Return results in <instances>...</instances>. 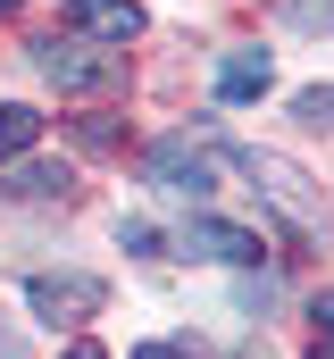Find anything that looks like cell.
Here are the masks:
<instances>
[{
  "label": "cell",
  "instance_id": "cell-1",
  "mask_svg": "<svg viewBox=\"0 0 334 359\" xmlns=\"http://www.w3.org/2000/svg\"><path fill=\"white\" fill-rule=\"evenodd\" d=\"M34 67L59 92H117L126 84V50H92V42H59V34L34 42Z\"/></svg>",
  "mask_w": 334,
  "mask_h": 359
},
{
  "label": "cell",
  "instance_id": "cell-5",
  "mask_svg": "<svg viewBox=\"0 0 334 359\" xmlns=\"http://www.w3.org/2000/svg\"><path fill=\"white\" fill-rule=\"evenodd\" d=\"M184 251H201V259H226V268H259V259H267V243H259V234H243V226H226V217H192Z\"/></svg>",
  "mask_w": 334,
  "mask_h": 359
},
{
  "label": "cell",
  "instance_id": "cell-14",
  "mask_svg": "<svg viewBox=\"0 0 334 359\" xmlns=\"http://www.w3.org/2000/svg\"><path fill=\"white\" fill-rule=\"evenodd\" d=\"M67 359H100V343H76V351H67Z\"/></svg>",
  "mask_w": 334,
  "mask_h": 359
},
{
  "label": "cell",
  "instance_id": "cell-12",
  "mask_svg": "<svg viewBox=\"0 0 334 359\" xmlns=\"http://www.w3.org/2000/svg\"><path fill=\"white\" fill-rule=\"evenodd\" d=\"M293 25H334V0H293Z\"/></svg>",
  "mask_w": 334,
  "mask_h": 359
},
{
  "label": "cell",
  "instance_id": "cell-6",
  "mask_svg": "<svg viewBox=\"0 0 334 359\" xmlns=\"http://www.w3.org/2000/svg\"><path fill=\"white\" fill-rule=\"evenodd\" d=\"M34 142H42V117L25 100H0V159H25Z\"/></svg>",
  "mask_w": 334,
  "mask_h": 359
},
{
  "label": "cell",
  "instance_id": "cell-2",
  "mask_svg": "<svg viewBox=\"0 0 334 359\" xmlns=\"http://www.w3.org/2000/svg\"><path fill=\"white\" fill-rule=\"evenodd\" d=\"M234 168H243V176L259 184V192H267L276 209H284V226H293L301 243L318 234V192H309V176H301L293 159H276V151H234Z\"/></svg>",
  "mask_w": 334,
  "mask_h": 359
},
{
  "label": "cell",
  "instance_id": "cell-13",
  "mask_svg": "<svg viewBox=\"0 0 334 359\" xmlns=\"http://www.w3.org/2000/svg\"><path fill=\"white\" fill-rule=\"evenodd\" d=\"M134 359H192V351H184V343H142Z\"/></svg>",
  "mask_w": 334,
  "mask_h": 359
},
{
  "label": "cell",
  "instance_id": "cell-11",
  "mask_svg": "<svg viewBox=\"0 0 334 359\" xmlns=\"http://www.w3.org/2000/svg\"><path fill=\"white\" fill-rule=\"evenodd\" d=\"M309 318H318V359H334V292L309 301Z\"/></svg>",
  "mask_w": 334,
  "mask_h": 359
},
{
  "label": "cell",
  "instance_id": "cell-3",
  "mask_svg": "<svg viewBox=\"0 0 334 359\" xmlns=\"http://www.w3.org/2000/svg\"><path fill=\"white\" fill-rule=\"evenodd\" d=\"M67 25H76L84 42H109V50H126V42L142 34V8H134V0H67Z\"/></svg>",
  "mask_w": 334,
  "mask_h": 359
},
{
  "label": "cell",
  "instance_id": "cell-7",
  "mask_svg": "<svg viewBox=\"0 0 334 359\" xmlns=\"http://www.w3.org/2000/svg\"><path fill=\"white\" fill-rule=\"evenodd\" d=\"M218 92H226V100H259V92H267V59H226Z\"/></svg>",
  "mask_w": 334,
  "mask_h": 359
},
{
  "label": "cell",
  "instance_id": "cell-10",
  "mask_svg": "<svg viewBox=\"0 0 334 359\" xmlns=\"http://www.w3.org/2000/svg\"><path fill=\"white\" fill-rule=\"evenodd\" d=\"M293 117H309V126H334V84H309L293 100Z\"/></svg>",
  "mask_w": 334,
  "mask_h": 359
},
{
  "label": "cell",
  "instance_id": "cell-15",
  "mask_svg": "<svg viewBox=\"0 0 334 359\" xmlns=\"http://www.w3.org/2000/svg\"><path fill=\"white\" fill-rule=\"evenodd\" d=\"M0 17H17V0H0Z\"/></svg>",
  "mask_w": 334,
  "mask_h": 359
},
{
  "label": "cell",
  "instance_id": "cell-9",
  "mask_svg": "<svg viewBox=\"0 0 334 359\" xmlns=\"http://www.w3.org/2000/svg\"><path fill=\"white\" fill-rule=\"evenodd\" d=\"M117 243H126V251H142V259H159V226H151V217H126V226H117Z\"/></svg>",
  "mask_w": 334,
  "mask_h": 359
},
{
  "label": "cell",
  "instance_id": "cell-4",
  "mask_svg": "<svg viewBox=\"0 0 334 359\" xmlns=\"http://www.w3.org/2000/svg\"><path fill=\"white\" fill-rule=\"evenodd\" d=\"M25 301H34V318H92L109 292H100V276H34Z\"/></svg>",
  "mask_w": 334,
  "mask_h": 359
},
{
  "label": "cell",
  "instance_id": "cell-8",
  "mask_svg": "<svg viewBox=\"0 0 334 359\" xmlns=\"http://www.w3.org/2000/svg\"><path fill=\"white\" fill-rule=\"evenodd\" d=\"M8 192H25V201H59V192H67V168H17Z\"/></svg>",
  "mask_w": 334,
  "mask_h": 359
}]
</instances>
